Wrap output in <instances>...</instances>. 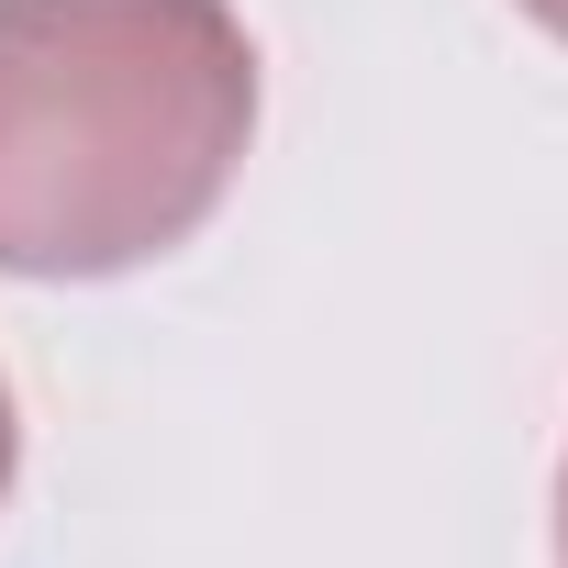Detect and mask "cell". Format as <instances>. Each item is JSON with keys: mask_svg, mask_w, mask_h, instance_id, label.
Masks as SVG:
<instances>
[{"mask_svg": "<svg viewBox=\"0 0 568 568\" xmlns=\"http://www.w3.org/2000/svg\"><path fill=\"white\" fill-rule=\"evenodd\" d=\"M256 134L234 0H0V267L123 278L190 245Z\"/></svg>", "mask_w": 568, "mask_h": 568, "instance_id": "cell-1", "label": "cell"}, {"mask_svg": "<svg viewBox=\"0 0 568 568\" xmlns=\"http://www.w3.org/2000/svg\"><path fill=\"white\" fill-rule=\"evenodd\" d=\"M12 468H23V424H12V379H0V501H12Z\"/></svg>", "mask_w": 568, "mask_h": 568, "instance_id": "cell-2", "label": "cell"}, {"mask_svg": "<svg viewBox=\"0 0 568 568\" xmlns=\"http://www.w3.org/2000/svg\"><path fill=\"white\" fill-rule=\"evenodd\" d=\"M513 12H524V23H546V34L568 45V0H513Z\"/></svg>", "mask_w": 568, "mask_h": 568, "instance_id": "cell-3", "label": "cell"}, {"mask_svg": "<svg viewBox=\"0 0 568 568\" xmlns=\"http://www.w3.org/2000/svg\"><path fill=\"white\" fill-rule=\"evenodd\" d=\"M557 568H568V457H557Z\"/></svg>", "mask_w": 568, "mask_h": 568, "instance_id": "cell-4", "label": "cell"}]
</instances>
